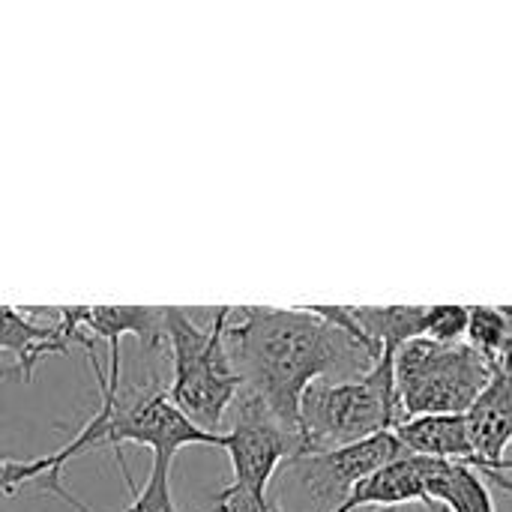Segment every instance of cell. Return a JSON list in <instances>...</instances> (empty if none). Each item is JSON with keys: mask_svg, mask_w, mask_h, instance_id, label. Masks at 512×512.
Instances as JSON below:
<instances>
[{"mask_svg": "<svg viewBox=\"0 0 512 512\" xmlns=\"http://www.w3.org/2000/svg\"><path fill=\"white\" fill-rule=\"evenodd\" d=\"M225 345L240 378V393L258 399L297 435L300 402L312 384L351 381L375 366L363 345L306 306L231 309Z\"/></svg>", "mask_w": 512, "mask_h": 512, "instance_id": "obj_1", "label": "cell"}, {"mask_svg": "<svg viewBox=\"0 0 512 512\" xmlns=\"http://www.w3.org/2000/svg\"><path fill=\"white\" fill-rule=\"evenodd\" d=\"M231 306L210 309L201 324L192 309L165 306V348L171 357L168 399L201 432L222 435L228 408L240 396V378L231 366L225 327Z\"/></svg>", "mask_w": 512, "mask_h": 512, "instance_id": "obj_2", "label": "cell"}, {"mask_svg": "<svg viewBox=\"0 0 512 512\" xmlns=\"http://www.w3.org/2000/svg\"><path fill=\"white\" fill-rule=\"evenodd\" d=\"M408 423L396 390V354L351 381H318L300 402L303 453L339 450Z\"/></svg>", "mask_w": 512, "mask_h": 512, "instance_id": "obj_3", "label": "cell"}, {"mask_svg": "<svg viewBox=\"0 0 512 512\" xmlns=\"http://www.w3.org/2000/svg\"><path fill=\"white\" fill-rule=\"evenodd\" d=\"M492 378V369L465 342L414 339L396 351V390L408 420L465 417Z\"/></svg>", "mask_w": 512, "mask_h": 512, "instance_id": "obj_4", "label": "cell"}, {"mask_svg": "<svg viewBox=\"0 0 512 512\" xmlns=\"http://www.w3.org/2000/svg\"><path fill=\"white\" fill-rule=\"evenodd\" d=\"M222 450L231 459V489L258 501L270 498V486L288 459L303 453V441L294 429L279 423L249 393L237 396V414L231 432L222 435Z\"/></svg>", "mask_w": 512, "mask_h": 512, "instance_id": "obj_5", "label": "cell"}, {"mask_svg": "<svg viewBox=\"0 0 512 512\" xmlns=\"http://www.w3.org/2000/svg\"><path fill=\"white\" fill-rule=\"evenodd\" d=\"M408 456V447L396 438V432H381L366 441L321 450V453H300L285 462V480H294L297 489L315 504L333 512L342 501L372 474L393 465L396 459Z\"/></svg>", "mask_w": 512, "mask_h": 512, "instance_id": "obj_6", "label": "cell"}, {"mask_svg": "<svg viewBox=\"0 0 512 512\" xmlns=\"http://www.w3.org/2000/svg\"><path fill=\"white\" fill-rule=\"evenodd\" d=\"M51 321H42L39 309L0 306V378L9 372L30 381L42 357L69 354L81 345V333L69 321L66 309H48Z\"/></svg>", "mask_w": 512, "mask_h": 512, "instance_id": "obj_7", "label": "cell"}, {"mask_svg": "<svg viewBox=\"0 0 512 512\" xmlns=\"http://www.w3.org/2000/svg\"><path fill=\"white\" fill-rule=\"evenodd\" d=\"M75 330L81 333V348L93 351V342L117 348L123 336H135L141 348L156 351L165 345V306H63Z\"/></svg>", "mask_w": 512, "mask_h": 512, "instance_id": "obj_8", "label": "cell"}, {"mask_svg": "<svg viewBox=\"0 0 512 512\" xmlns=\"http://www.w3.org/2000/svg\"><path fill=\"white\" fill-rule=\"evenodd\" d=\"M432 459L426 456H402L393 465L381 468L378 474L366 477L345 501L333 512H360V510H396L411 507L420 501H429L426 480H429Z\"/></svg>", "mask_w": 512, "mask_h": 512, "instance_id": "obj_9", "label": "cell"}, {"mask_svg": "<svg viewBox=\"0 0 512 512\" xmlns=\"http://www.w3.org/2000/svg\"><path fill=\"white\" fill-rule=\"evenodd\" d=\"M429 306H348L360 345L378 363L381 354H396L402 345L426 336Z\"/></svg>", "mask_w": 512, "mask_h": 512, "instance_id": "obj_10", "label": "cell"}, {"mask_svg": "<svg viewBox=\"0 0 512 512\" xmlns=\"http://www.w3.org/2000/svg\"><path fill=\"white\" fill-rule=\"evenodd\" d=\"M396 438L408 447V453L426 459L465 462L474 456L465 417H414L396 429Z\"/></svg>", "mask_w": 512, "mask_h": 512, "instance_id": "obj_11", "label": "cell"}, {"mask_svg": "<svg viewBox=\"0 0 512 512\" xmlns=\"http://www.w3.org/2000/svg\"><path fill=\"white\" fill-rule=\"evenodd\" d=\"M429 501H438L450 512H498L486 477L459 462L432 459L429 480H426Z\"/></svg>", "mask_w": 512, "mask_h": 512, "instance_id": "obj_12", "label": "cell"}, {"mask_svg": "<svg viewBox=\"0 0 512 512\" xmlns=\"http://www.w3.org/2000/svg\"><path fill=\"white\" fill-rule=\"evenodd\" d=\"M465 345L492 375L512 372V306H471Z\"/></svg>", "mask_w": 512, "mask_h": 512, "instance_id": "obj_13", "label": "cell"}, {"mask_svg": "<svg viewBox=\"0 0 512 512\" xmlns=\"http://www.w3.org/2000/svg\"><path fill=\"white\" fill-rule=\"evenodd\" d=\"M117 465H120V474L126 480V489L132 492V501H129V507L123 512H177L174 492H171V465H174L171 459L153 456V465H150L144 489H135L123 456L117 459Z\"/></svg>", "mask_w": 512, "mask_h": 512, "instance_id": "obj_14", "label": "cell"}, {"mask_svg": "<svg viewBox=\"0 0 512 512\" xmlns=\"http://www.w3.org/2000/svg\"><path fill=\"white\" fill-rule=\"evenodd\" d=\"M468 309L471 306H456V303H444V306H429L426 309V336L432 342L441 345H462L465 333H468Z\"/></svg>", "mask_w": 512, "mask_h": 512, "instance_id": "obj_15", "label": "cell"}, {"mask_svg": "<svg viewBox=\"0 0 512 512\" xmlns=\"http://www.w3.org/2000/svg\"><path fill=\"white\" fill-rule=\"evenodd\" d=\"M411 512H450L447 507H441L438 501H420V504H411Z\"/></svg>", "mask_w": 512, "mask_h": 512, "instance_id": "obj_16", "label": "cell"}, {"mask_svg": "<svg viewBox=\"0 0 512 512\" xmlns=\"http://www.w3.org/2000/svg\"><path fill=\"white\" fill-rule=\"evenodd\" d=\"M6 462H9V459H6V456L0 453V483H3V471H6ZM0 492H3V489H0Z\"/></svg>", "mask_w": 512, "mask_h": 512, "instance_id": "obj_17", "label": "cell"}]
</instances>
